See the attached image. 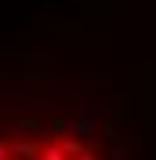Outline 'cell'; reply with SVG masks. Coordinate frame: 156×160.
I'll return each mask as SVG.
<instances>
[{"label": "cell", "mask_w": 156, "mask_h": 160, "mask_svg": "<svg viewBox=\"0 0 156 160\" xmlns=\"http://www.w3.org/2000/svg\"><path fill=\"white\" fill-rule=\"evenodd\" d=\"M55 146H58V149L66 153V160H73L76 153H84V149H87V146H84L80 138H62V142H55Z\"/></svg>", "instance_id": "6da1fadb"}, {"label": "cell", "mask_w": 156, "mask_h": 160, "mask_svg": "<svg viewBox=\"0 0 156 160\" xmlns=\"http://www.w3.org/2000/svg\"><path fill=\"white\" fill-rule=\"evenodd\" d=\"M69 128L80 131V135H91V131H95V124H91V120H84V117H73V120H69Z\"/></svg>", "instance_id": "7a4b0ae2"}, {"label": "cell", "mask_w": 156, "mask_h": 160, "mask_svg": "<svg viewBox=\"0 0 156 160\" xmlns=\"http://www.w3.org/2000/svg\"><path fill=\"white\" fill-rule=\"evenodd\" d=\"M37 160H66V153L58 149V146H47V149H40Z\"/></svg>", "instance_id": "3957f363"}, {"label": "cell", "mask_w": 156, "mask_h": 160, "mask_svg": "<svg viewBox=\"0 0 156 160\" xmlns=\"http://www.w3.org/2000/svg\"><path fill=\"white\" fill-rule=\"evenodd\" d=\"M73 160H98V157H95V153H91V149H84V153H76V157H73Z\"/></svg>", "instance_id": "277c9868"}, {"label": "cell", "mask_w": 156, "mask_h": 160, "mask_svg": "<svg viewBox=\"0 0 156 160\" xmlns=\"http://www.w3.org/2000/svg\"><path fill=\"white\" fill-rule=\"evenodd\" d=\"M0 160H11V146H4V142H0Z\"/></svg>", "instance_id": "5b68a950"}]
</instances>
